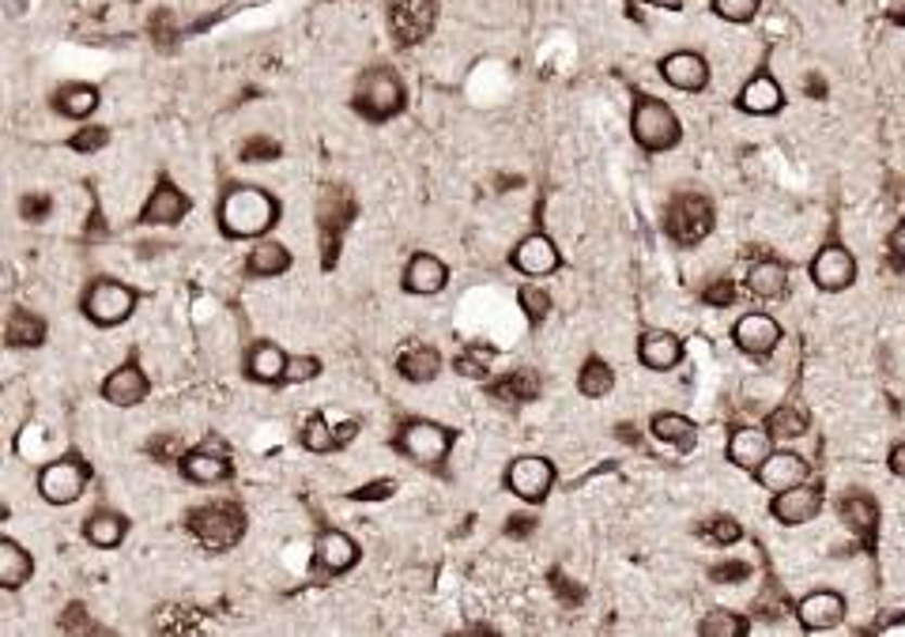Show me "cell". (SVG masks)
Wrapping results in <instances>:
<instances>
[{"label": "cell", "instance_id": "cell-5", "mask_svg": "<svg viewBox=\"0 0 905 637\" xmlns=\"http://www.w3.org/2000/svg\"><path fill=\"white\" fill-rule=\"evenodd\" d=\"M137 298H140V294L132 291L129 283L94 280L84 291V302H79V309H84L87 321L99 324V329H114V324L129 321L132 309H137Z\"/></svg>", "mask_w": 905, "mask_h": 637}, {"label": "cell", "instance_id": "cell-10", "mask_svg": "<svg viewBox=\"0 0 905 637\" xmlns=\"http://www.w3.org/2000/svg\"><path fill=\"white\" fill-rule=\"evenodd\" d=\"M555 487V464L547 457H518L510 468H506V491H510L513 498L528 501V506H536V501H544L551 495Z\"/></svg>", "mask_w": 905, "mask_h": 637}, {"label": "cell", "instance_id": "cell-27", "mask_svg": "<svg viewBox=\"0 0 905 637\" xmlns=\"http://www.w3.org/2000/svg\"><path fill=\"white\" fill-rule=\"evenodd\" d=\"M314 555L324 573H347L355 562H359V547H355V539L344 536V532H321Z\"/></svg>", "mask_w": 905, "mask_h": 637}, {"label": "cell", "instance_id": "cell-14", "mask_svg": "<svg viewBox=\"0 0 905 637\" xmlns=\"http://www.w3.org/2000/svg\"><path fill=\"white\" fill-rule=\"evenodd\" d=\"M807 472H812V464H807V460L800 457V453H792V449H774L766 460H762V468L754 472V480H759V487H766L769 495H781V491L807 483Z\"/></svg>", "mask_w": 905, "mask_h": 637}, {"label": "cell", "instance_id": "cell-15", "mask_svg": "<svg viewBox=\"0 0 905 637\" xmlns=\"http://www.w3.org/2000/svg\"><path fill=\"white\" fill-rule=\"evenodd\" d=\"M769 513H774V521L785 524V528H800V524L815 521V517L823 513V491L812 487V483L789 487V491H781V495H774Z\"/></svg>", "mask_w": 905, "mask_h": 637}, {"label": "cell", "instance_id": "cell-34", "mask_svg": "<svg viewBox=\"0 0 905 637\" xmlns=\"http://www.w3.org/2000/svg\"><path fill=\"white\" fill-rule=\"evenodd\" d=\"M352 219H355L352 193H347L344 186L324 189L321 193V234H324V242H329V234H340V230H344Z\"/></svg>", "mask_w": 905, "mask_h": 637}, {"label": "cell", "instance_id": "cell-9", "mask_svg": "<svg viewBox=\"0 0 905 637\" xmlns=\"http://www.w3.org/2000/svg\"><path fill=\"white\" fill-rule=\"evenodd\" d=\"M87 487V468L84 460L76 457H61V460H50V464L38 472V495H42L50 506H73L79 501Z\"/></svg>", "mask_w": 905, "mask_h": 637}, {"label": "cell", "instance_id": "cell-30", "mask_svg": "<svg viewBox=\"0 0 905 637\" xmlns=\"http://www.w3.org/2000/svg\"><path fill=\"white\" fill-rule=\"evenodd\" d=\"M649 434H653L661 445H672V449H679V453H687L698 445V426L690 423L687 416H679V411H661V416H653Z\"/></svg>", "mask_w": 905, "mask_h": 637}, {"label": "cell", "instance_id": "cell-39", "mask_svg": "<svg viewBox=\"0 0 905 637\" xmlns=\"http://www.w3.org/2000/svg\"><path fill=\"white\" fill-rule=\"evenodd\" d=\"M577 388H582V396L600 400V396H608L611 388H615V370H611L603 358H589V362L582 366V373H577Z\"/></svg>", "mask_w": 905, "mask_h": 637}, {"label": "cell", "instance_id": "cell-3", "mask_svg": "<svg viewBox=\"0 0 905 637\" xmlns=\"http://www.w3.org/2000/svg\"><path fill=\"white\" fill-rule=\"evenodd\" d=\"M630 132H634V140H638V148L653 151V155L657 151H672L683 140V125H679L676 110L661 99H649V94H641V99L634 102Z\"/></svg>", "mask_w": 905, "mask_h": 637}, {"label": "cell", "instance_id": "cell-56", "mask_svg": "<svg viewBox=\"0 0 905 637\" xmlns=\"http://www.w3.org/2000/svg\"><path fill=\"white\" fill-rule=\"evenodd\" d=\"M891 253H894V257H898V260L905 257V219L898 222V227L891 230Z\"/></svg>", "mask_w": 905, "mask_h": 637}, {"label": "cell", "instance_id": "cell-60", "mask_svg": "<svg viewBox=\"0 0 905 637\" xmlns=\"http://www.w3.org/2000/svg\"><path fill=\"white\" fill-rule=\"evenodd\" d=\"M902 268H905V257H902Z\"/></svg>", "mask_w": 905, "mask_h": 637}, {"label": "cell", "instance_id": "cell-11", "mask_svg": "<svg viewBox=\"0 0 905 637\" xmlns=\"http://www.w3.org/2000/svg\"><path fill=\"white\" fill-rule=\"evenodd\" d=\"M812 283L827 294H841L856 283V257L841 242H827L812 260Z\"/></svg>", "mask_w": 905, "mask_h": 637}, {"label": "cell", "instance_id": "cell-6", "mask_svg": "<svg viewBox=\"0 0 905 637\" xmlns=\"http://www.w3.org/2000/svg\"><path fill=\"white\" fill-rule=\"evenodd\" d=\"M396 449H400L408 460H416V464L438 468L452 449V434L446 426L431 423V419H411V423H404L400 434H396Z\"/></svg>", "mask_w": 905, "mask_h": 637}, {"label": "cell", "instance_id": "cell-59", "mask_svg": "<svg viewBox=\"0 0 905 637\" xmlns=\"http://www.w3.org/2000/svg\"><path fill=\"white\" fill-rule=\"evenodd\" d=\"M649 8H657V12H683L687 8V0H646Z\"/></svg>", "mask_w": 905, "mask_h": 637}, {"label": "cell", "instance_id": "cell-57", "mask_svg": "<svg viewBox=\"0 0 905 637\" xmlns=\"http://www.w3.org/2000/svg\"><path fill=\"white\" fill-rule=\"evenodd\" d=\"M887 20H891L894 27H905V0H891V4H887Z\"/></svg>", "mask_w": 905, "mask_h": 637}, {"label": "cell", "instance_id": "cell-21", "mask_svg": "<svg viewBox=\"0 0 905 637\" xmlns=\"http://www.w3.org/2000/svg\"><path fill=\"white\" fill-rule=\"evenodd\" d=\"M736 106L751 117H774L785 106V91L769 72H754L748 84L740 87V94H736Z\"/></svg>", "mask_w": 905, "mask_h": 637}, {"label": "cell", "instance_id": "cell-8", "mask_svg": "<svg viewBox=\"0 0 905 637\" xmlns=\"http://www.w3.org/2000/svg\"><path fill=\"white\" fill-rule=\"evenodd\" d=\"M664 230H668L672 242L698 245L713 230V204L698 193H679L664 212Z\"/></svg>", "mask_w": 905, "mask_h": 637}, {"label": "cell", "instance_id": "cell-41", "mask_svg": "<svg viewBox=\"0 0 905 637\" xmlns=\"http://www.w3.org/2000/svg\"><path fill=\"white\" fill-rule=\"evenodd\" d=\"M710 12L717 15V20L743 27V23H754V20H759L762 0H710Z\"/></svg>", "mask_w": 905, "mask_h": 637}, {"label": "cell", "instance_id": "cell-28", "mask_svg": "<svg viewBox=\"0 0 905 637\" xmlns=\"http://www.w3.org/2000/svg\"><path fill=\"white\" fill-rule=\"evenodd\" d=\"M125 536H129V521L122 513H114V509H99V513H91L84 521V539L91 547H99V551L122 547Z\"/></svg>", "mask_w": 905, "mask_h": 637}, {"label": "cell", "instance_id": "cell-51", "mask_svg": "<svg viewBox=\"0 0 905 637\" xmlns=\"http://www.w3.org/2000/svg\"><path fill=\"white\" fill-rule=\"evenodd\" d=\"M388 495H396V480H378V483H367V487L352 491L355 501H385Z\"/></svg>", "mask_w": 905, "mask_h": 637}, {"label": "cell", "instance_id": "cell-23", "mask_svg": "<svg viewBox=\"0 0 905 637\" xmlns=\"http://www.w3.org/2000/svg\"><path fill=\"white\" fill-rule=\"evenodd\" d=\"M449 283L446 260H438L434 253H416L404 268V291L408 294H438Z\"/></svg>", "mask_w": 905, "mask_h": 637}, {"label": "cell", "instance_id": "cell-24", "mask_svg": "<svg viewBox=\"0 0 905 637\" xmlns=\"http://www.w3.org/2000/svg\"><path fill=\"white\" fill-rule=\"evenodd\" d=\"M102 94L94 84H79V79H68V84H61L58 91H53V110H58L61 117H68V122H84V117H91L94 110H99Z\"/></svg>", "mask_w": 905, "mask_h": 637}, {"label": "cell", "instance_id": "cell-29", "mask_svg": "<svg viewBox=\"0 0 905 637\" xmlns=\"http://www.w3.org/2000/svg\"><path fill=\"white\" fill-rule=\"evenodd\" d=\"M245 373H250L253 381H260V385L283 381V373H288V355H283L276 344H268V340H257V344L250 347V355H245Z\"/></svg>", "mask_w": 905, "mask_h": 637}, {"label": "cell", "instance_id": "cell-31", "mask_svg": "<svg viewBox=\"0 0 905 637\" xmlns=\"http://www.w3.org/2000/svg\"><path fill=\"white\" fill-rule=\"evenodd\" d=\"M748 291L754 298H781L785 291H789V268L781 265V260L766 257V260H754L751 272H748Z\"/></svg>", "mask_w": 905, "mask_h": 637}, {"label": "cell", "instance_id": "cell-52", "mask_svg": "<svg viewBox=\"0 0 905 637\" xmlns=\"http://www.w3.org/2000/svg\"><path fill=\"white\" fill-rule=\"evenodd\" d=\"M710 577L721 581V585H732V581H748L751 577V566H748V562H725V566H713Z\"/></svg>", "mask_w": 905, "mask_h": 637}, {"label": "cell", "instance_id": "cell-37", "mask_svg": "<svg viewBox=\"0 0 905 637\" xmlns=\"http://www.w3.org/2000/svg\"><path fill=\"white\" fill-rule=\"evenodd\" d=\"M291 268V253L280 242H257L245 257V272L250 276H283Z\"/></svg>", "mask_w": 905, "mask_h": 637}, {"label": "cell", "instance_id": "cell-43", "mask_svg": "<svg viewBox=\"0 0 905 637\" xmlns=\"http://www.w3.org/2000/svg\"><path fill=\"white\" fill-rule=\"evenodd\" d=\"M302 445H306L309 453H332L336 449V430L324 423V416H309L306 423H302Z\"/></svg>", "mask_w": 905, "mask_h": 637}, {"label": "cell", "instance_id": "cell-20", "mask_svg": "<svg viewBox=\"0 0 905 637\" xmlns=\"http://www.w3.org/2000/svg\"><path fill=\"white\" fill-rule=\"evenodd\" d=\"M510 265L525 276H551V272H559L562 253L547 234H528V238H521L518 250L510 253Z\"/></svg>", "mask_w": 905, "mask_h": 637}, {"label": "cell", "instance_id": "cell-35", "mask_svg": "<svg viewBox=\"0 0 905 637\" xmlns=\"http://www.w3.org/2000/svg\"><path fill=\"white\" fill-rule=\"evenodd\" d=\"M30 573H35V559L15 539H0V585L15 593V588L27 585Z\"/></svg>", "mask_w": 905, "mask_h": 637}, {"label": "cell", "instance_id": "cell-18", "mask_svg": "<svg viewBox=\"0 0 905 637\" xmlns=\"http://www.w3.org/2000/svg\"><path fill=\"white\" fill-rule=\"evenodd\" d=\"M186 212H189V196L170 178H158L151 196L144 201V208H140V222L144 227H174V222L186 219Z\"/></svg>", "mask_w": 905, "mask_h": 637}, {"label": "cell", "instance_id": "cell-36", "mask_svg": "<svg viewBox=\"0 0 905 637\" xmlns=\"http://www.w3.org/2000/svg\"><path fill=\"white\" fill-rule=\"evenodd\" d=\"M4 340H8V347H42V340H46V324H42V317H35V314H27V309H12L8 314V324H4Z\"/></svg>", "mask_w": 905, "mask_h": 637}, {"label": "cell", "instance_id": "cell-32", "mask_svg": "<svg viewBox=\"0 0 905 637\" xmlns=\"http://www.w3.org/2000/svg\"><path fill=\"white\" fill-rule=\"evenodd\" d=\"M181 472H186L189 483H201V487H212V483H224L230 475V464L224 453L212 449H193L181 457Z\"/></svg>", "mask_w": 905, "mask_h": 637}, {"label": "cell", "instance_id": "cell-50", "mask_svg": "<svg viewBox=\"0 0 905 637\" xmlns=\"http://www.w3.org/2000/svg\"><path fill=\"white\" fill-rule=\"evenodd\" d=\"M50 208H53V201L46 193H30V196H23V204H20L23 219H30V222H42L46 215H50Z\"/></svg>", "mask_w": 905, "mask_h": 637}, {"label": "cell", "instance_id": "cell-19", "mask_svg": "<svg viewBox=\"0 0 905 637\" xmlns=\"http://www.w3.org/2000/svg\"><path fill=\"white\" fill-rule=\"evenodd\" d=\"M725 453H728V464L743 468V472H759L762 460L774 453V434L766 426H740L732 430Z\"/></svg>", "mask_w": 905, "mask_h": 637}, {"label": "cell", "instance_id": "cell-44", "mask_svg": "<svg viewBox=\"0 0 905 637\" xmlns=\"http://www.w3.org/2000/svg\"><path fill=\"white\" fill-rule=\"evenodd\" d=\"M518 302H521V314H525L532 324H539L547 314H551V294H547L539 283H525V286H521Z\"/></svg>", "mask_w": 905, "mask_h": 637}, {"label": "cell", "instance_id": "cell-4", "mask_svg": "<svg viewBox=\"0 0 905 637\" xmlns=\"http://www.w3.org/2000/svg\"><path fill=\"white\" fill-rule=\"evenodd\" d=\"M189 532L201 539L208 551H230L238 539L245 536V513L230 501H216V506H201L189 513Z\"/></svg>", "mask_w": 905, "mask_h": 637}, {"label": "cell", "instance_id": "cell-25", "mask_svg": "<svg viewBox=\"0 0 905 637\" xmlns=\"http://www.w3.org/2000/svg\"><path fill=\"white\" fill-rule=\"evenodd\" d=\"M638 358H641V366H649V370H676V366L683 362V340L676 336V332L653 329V332L641 336Z\"/></svg>", "mask_w": 905, "mask_h": 637}, {"label": "cell", "instance_id": "cell-49", "mask_svg": "<svg viewBox=\"0 0 905 637\" xmlns=\"http://www.w3.org/2000/svg\"><path fill=\"white\" fill-rule=\"evenodd\" d=\"M317 373H321V362H317L314 355H295V358H288V373H283V381L298 385V381H314Z\"/></svg>", "mask_w": 905, "mask_h": 637}, {"label": "cell", "instance_id": "cell-46", "mask_svg": "<svg viewBox=\"0 0 905 637\" xmlns=\"http://www.w3.org/2000/svg\"><path fill=\"white\" fill-rule=\"evenodd\" d=\"M280 143L272 137H250L242 143V163H272V158H280Z\"/></svg>", "mask_w": 905, "mask_h": 637}, {"label": "cell", "instance_id": "cell-58", "mask_svg": "<svg viewBox=\"0 0 905 637\" xmlns=\"http://www.w3.org/2000/svg\"><path fill=\"white\" fill-rule=\"evenodd\" d=\"M355 434H359V423H344V426H336V449H340V445H352V442H355Z\"/></svg>", "mask_w": 905, "mask_h": 637}, {"label": "cell", "instance_id": "cell-53", "mask_svg": "<svg viewBox=\"0 0 905 637\" xmlns=\"http://www.w3.org/2000/svg\"><path fill=\"white\" fill-rule=\"evenodd\" d=\"M736 298V286L728 283V280H721V283H713L710 291H705V302H710V306H728V302Z\"/></svg>", "mask_w": 905, "mask_h": 637}, {"label": "cell", "instance_id": "cell-16", "mask_svg": "<svg viewBox=\"0 0 905 637\" xmlns=\"http://www.w3.org/2000/svg\"><path fill=\"white\" fill-rule=\"evenodd\" d=\"M845 596L841 593H830V588H815V593H807L804 600L796 603V619L804 630L812 634H823V630H833V626L845 623Z\"/></svg>", "mask_w": 905, "mask_h": 637}, {"label": "cell", "instance_id": "cell-13", "mask_svg": "<svg viewBox=\"0 0 905 637\" xmlns=\"http://www.w3.org/2000/svg\"><path fill=\"white\" fill-rule=\"evenodd\" d=\"M732 344L751 358H766L777 352V344H781V324H777V317H769V314H743L740 321L732 324Z\"/></svg>", "mask_w": 905, "mask_h": 637}, {"label": "cell", "instance_id": "cell-40", "mask_svg": "<svg viewBox=\"0 0 905 637\" xmlns=\"http://www.w3.org/2000/svg\"><path fill=\"white\" fill-rule=\"evenodd\" d=\"M702 637H743L748 634V619H740L736 611H710V615L698 623Z\"/></svg>", "mask_w": 905, "mask_h": 637}, {"label": "cell", "instance_id": "cell-48", "mask_svg": "<svg viewBox=\"0 0 905 637\" xmlns=\"http://www.w3.org/2000/svg\"><path fill=\"white\" fill-rule=\"evenodd\" d=\"M148 453L155 460H163V464H181V437L178 434H163V437H155V442L148 445Z\"/></svg>", "mask_w": 905, "mask_h": 637}, {"label": "cell", "instance_id": "cell-7", "mask_svg": "<svg viewBox=\"0 0 905 637\" xmlns=\"http://www.w3.org/2000/svg\"><path fill=\"white\" fill-rule=\"evenodd\" d=\"M388 35L400 46H419L434 35L438 23V0H388L385 4Z\"/></svg>", "mask_w": 905, "mask_h": 637}, {"label": "cell", "instance_id": "cell-45", "mask_svg": "<svg viewBox=\"0 0 905 637\" xmlns=\"http://www.w3.org/2000/svg\"><path fill=\"white\" fill-rule=\"evenodd\" d=\"M702 536L717 547H732V544H740L743 539V528H740L736 517H713V521L702 524Z\"/></svg>", "mask_w": 905, "mask_h": 637}, {"label": "cell", "instance_id": "cell-1", "mask_svg": "<svg viewBox=\"0 0 905 637\" xmlns=\"http://www.w3.org/2000/svg\"><path fill=\"white\" fill-rule=\"evenodd\" d=\"M280 219V204L257 186H230L219 201V227L227 238H265Z\"/></svg>", "mask_w": 905, "mask_h": 637}, {"label": "cell", "instance_id": "cell-33", "mask_svg": "<svg viewBox=\"0 0 905 637\" xmlns=\"http://www.w3.org/2000/svg\"><path fill=\"white\" fill-rule=\"evenodd\" d=\"M539 393H544V381H539L536 370H513L490 385V396L502 404H532Z\"/></svg>", "mask_w": 905, "mask_h": 637}, {"label": "cell", "instance_id": "cell-2", "mask_svg": "<svg viewBox=\"0 0 905 637\" xmlns=\"http://www.w3.org/2000/svg\"><path fill=\"white\" fill-rule=\"evenodd\" d=\"M355 110H359L367 122H388L404 110L408 91H404V79L396 76L388 65H374L359 76L355 84Z\"/></svg>", "mask_w": 905, "mask_h": 637}, {"label": "cell", "instance_id": "cell-42", "mask_svg": "<svg viewBox=\"0 0 905 637\" xmlns=\"http://www.w3.org/2000/svg\"><path fill=\"white\" fill-rule=\"evenodd\" d=\"M490 362H495V352L490 347H480V344H472V347H464V352L457 355V373L460 378H472V381H480V378H487L490 373Z\"/></svg>", "mask_w": 905, "mask_h": 637}, {"label": "cell", "instance_id": "cell-26", "mask_svg": "<svg viewBox=\"0 0 905 637\" xmlns=\"http://www.w3.org/2000/svg\"><path fill=\"white\" fill-rule=\"evenodd\" d=\"M838 513H841V524H845L853 536H861V539L876 536L879 506H876V498H871V495H864V491H849V495L841 498Z\"/></svg>", "mask_w": 905, "mask_h": 637}, {"label": "cell", "instance_id": "cell-54", "mask_svg": "<svg viewBox=\"0 0 905 637\" xmlns=\"http://www.w3.org/2000/svg\"><path fill=\"white\" fill-rule=\"evenodd\" d=\"M887 468H891V475L905 480V442L891 445V453H887Z\"/></svg>", "mask_w": 905, "mask_h": 637}, {"label": "cell", "instance_id": "cell-47", "mask_svg": "<svg viewBox=\"0 0 905 637\" xmlns=\"http://www.w3.org/2000/svg\"><path fill=\"white\" fill-rule=\"evenodd\" d=\"M110 140V129H102V125H91V129H79L73 140H68V148L79 151V155H91V151L106 148Z\"/></svg>", "mask_w": 905, "mask_h": 637}, {"label": "cell", "instance_id": "cell-12", "mask_svg": "<svg viewBox=\"0 0 905 637\" xmlns=\"http://www.w3.org/2000/svg\"><path fill=\"white\" fill-rule=\"evenodd\" d=\"M657 72L664 76V84L676 87V91H683V94L705 91V87H710V76H713L710 61H705L698 50H672V53H664L661 65H657Z\"/></svg>", "mask_w": 905, "mask_h": 637}, {"label": "cell", "instance_id": "cell-17", "mask_svg": "<svg viewBox=\"0 0 905 637\" xmlns=\"http://www.w3.org/2000/svg\"><path fill=\"white\" fill-rule=\"evenodd\" d=\"M148 393H151V381L137 362H122L102 381V400L114 404V408H137V404L148 400Z\"/></svg>", "mask_w": 905, "mask_h": 637}, {"label": "cell", "instance_id": "cell-38", "mask_svg": "<svg viewBox=\"0 0 905 637\" xmlns=\"http://www.w3.org/2000/svg\"><path fill=\"white\" fill-rule=\"evenodd\" d=\"M766 430L774 434V442H796L807 434V411L800 404H781L766 416Z\"/></svg>", "mask_w": 905, "mask_h": 637}, {"label": "cell", "instance_id": "cell-55", "mask_svg": "<svg viewBox=\"0 0 905 637\" xmlns=\"http://www.w3.org/2000/svg\"><path fill=\"white\" fill-rule=\"evenodd\" d=\"M532 517H510V521H506V532H510V536H528L532 532Z\"/></svg>", "mask_w": 905, "mask_h": 637}, {"label": "cell", "instance_id": "cell-22", "mask_svg": "<svg viewBox=\"0 0 905 637\" xmlns=\"http://www.w3.org/2000/svg\"><path fill=\"white\" fill-rule=\"evenodd\" d=\"M396 373L411 385H431L434 378L442 373V355L434 352L431 344H404L400 355H396Z\"/></svg>", "mask_w": 905, "mask_h": 637}]
</instances>
